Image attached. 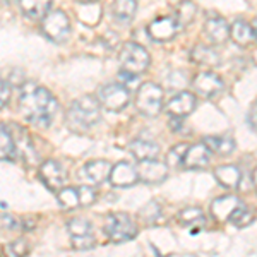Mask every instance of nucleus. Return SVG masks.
Listing matches in <instances>:
<instances>
[{
  "mask_svg": "<svg viewBox=\"0 0 257 257\" xmlns=\"http://www.w3.org/2000/svg\"><path fill=\"white\" fill-rule=\"evenodd\" d=\"M59 110V103L52 93L35 82H26L19 93V113L26 122L38 128L52 125L53 117Z\"/></svg>",
  "mask_w": 257,
  "mask_h": 257,
  "instance_id": "obj_1",
  "label": "nucleus"
},
{
  "mask_svg": "<svg viewBox=\"0 0 257 257\" xmlns=\"http://www.w3.org/2000/svg\"><path fill=\"white\" fill-rule=\"evenodd\" d=\"M136 108L146 117H158L163 108V89L155 82H144L136 93Z\"/></svg>",
  "mask_w": 257,
  "mask_h": 257,
  "instance_id": "obj_5",
  "label": "nucleus"
},
{
  "mask_svg": "<svg viewBox=\"0 0 257 257\" xmlns=\"http://www.w3.org/2000/svg\"><path fill=\"white\" fill-rule=\"evenodd\" d=\"M101 118V103L93 96H81L70 103L67 110V125L70 131L82 132L89 131Z\"/></svg>",
  "mask_w": 257,
  "mask_h": 257,
  "instance_id": "obj_2",
  "label": "nucleus"
},
{
  "mask_svg": "<svg viewBox=\"0 0 257 257\" xmlns=\"http://www.w3.org/2000/svg\"><path fill=\"white\" fill-rule=\"evenodd\" d=\"M252 219H254V216H252V213L245 208V206L242 204L237 211H235L233 214H231L230 223H233V225H235V226H238V228H243V226L250 225Z\"/></svg>",
  "mask_w": 257,
  "mask_h": 257,
  "instance_id": "obj_32",
  "label": "nucleus"
},
{
  "mask_svg": "<svg viewBox=\"0 0 257 257\" xmlns=\"http://www.w3.org/2000/svg\"><path fill=\"white\" fill-rule=\"evenodd\" d=\"M248 120H250V125L257 131V101L254 103V106L250 108V113H248Z\"/></svg>",
  "mask_w": 257,
  "mask_h": 257,
  "instance_id": "obj_38",
  "label": "nucleus"
},
{
  "mask_svg": "<svg viewBox=\"0 0 257 257\" xmlns=\"http://www.w3.org/2000/svg\"><path fill=\"white\" fill-rule=\"evenodd\" d=\"M41 31L53 43H65L70 36V21L64 11H50L41 19Z\"/></svg>",
  "mask_w": 257,
  "mask_h": 257,
  "instance_id": "obj_6",
  "label": "nucleus"
},
{
  "mask_svg": "<svg viewBox=\"0 0 257 257\" xmlns=\"http://www.w3.org/2000/svg\"><path fill=\"white\" fill-rule=\"evenodd\" d=\"M111 165L108 161L105 160H94V161H89V163L84 165V173L86 180L93 185H101L103 182L110 180V173H111Z\"/></svg>",
  "mask_w": 257,
  "mask_h": 257,
  "instance_id": "obj_17",
  "label": "nucleus"
},
{
  "mask_svg": "<svg viewBox=\"0 0 257 257\" xmlns=\"http://www.w3.org/2000/svg\"><path fill=\"white\" fill-rule=\"evenodd\" d=\"M141 218L146 223H156L161 218V206L158 201H149L143 209H141Z\"/></svg>",
  "mask_w": 257,
  "mask_h": 257,
  "instance_id": "obj_31",
  "label": "nucleus"
},
{
  "mask_svg": "<svg viewBox=\"0 0 257 257\" xmlns=\"http://www.w3.org/2000/svg\"><path fill=\"white\" fill-rule=\"evenodd\" d=\"M2 2H4V6H7V4H9L11 0H2Z\"/></svg>",
  "mask_w": 257,
  "mask_h": 257,
  "instance_id": "obj_43",
  "label": "nucleus"
},
{
  "mask_svg": "<svg viewBox=\"0 0 257 257\" xmlns=\"http://www.w3.org/2000/svg\"><path fill=\"white\" fill-rule=\"evenodd\" d=\"M242 204L243 202L240 201L237 196H231V194L221 196L211 202V214H213V218L216 219V221H221V223L230 221L231 214H233Z\"/></svg>",
  "mask_w": 257,
  "mask_h": 257,
  "instance_id": "obj_16",
  "label": "nucleus"
},
{
  "mask_svg": "<svg viewBox=\"0 0 257 257\" xmlns=\"http://www.w3.org/2000/svg\"><path fill=\"white\" fill-rule=\"evenodd\" d=\"M110 182L113 187H132L136 185L139 180V172H138V167L131 165L128 161H120V163L115 165L111 168V173H110Z\"/></svg>",
  "mask_w": 257,
  "mask_h": 257,
  "instance_id": "obj_14",
  "label": "nucleus"
},
{
  "mask_svg": "<svg viewBox=\"0 0 257 257\" xmlns=\"http://www.w3.org/2000/svg\"><path fill=\"white\" fill-rule=\"evenodd\" d=\"M9 98H11V86H9V82H7L6 79H2V98H0L2 106H7Z\"/></svg>",
  "mask_w": 257,
  "mask_h": 257,
  "instance_id": "obj_37",
  "label": "nucleus"
},
{
  "mask_svg": "<svg viewBox=\"0 0 257 257\" xmlns=\"http://www.w3.org/2000/svg\"><path fill=\"white\" fill-rule=\"evenodd\" d=\"M2 228H9V230H16L18 228V219L12 218L11 214H2Z\"/></svg>",
  "mask_w": 257,
  "mask_h": 257,
  "instance_id": "obj_36",
  "label": "nucleus"
},
{
  "mask_svg": "<svg viewBox=\"0 0 257 257\" xmlns=\"http://www.w3.org/2000/svg\"><path fill=\"white\" fill-rule=\"evenodd\" d=\"M214 177L225 189H238L242 182V172L235 165H221L214 170Z\"/></svg>",
  "mask_w": 257,
  "mask_h": 257,
  "instance_id": "obj_20",
  "label": "nucleus"
},
{
  "mask_svg": "<svg viewBox=\"0 0 257 257\" xmlns=\"http://www.w3.org/2000/svg\"><path fill=\"white\" fill-rule=\"evenodd\" d=\"M180 30L178 28V23L175 18L172 16H161V18H156L155 21L148 24V35L153 41H170L173 36L177 35V31Z\"/></svg>",
  "mask_w": 257,
  "mask_h": 257,
  "instance_id": "obj_10",
  "label": "nucleus"
},
{
  "mask_svg": "<svg viewBox=\"0 0 257 257\" xmlns=\"http://www.w3.org/2000/svg\"><path fill=\"white\" fill-rule=\"evenodd\" d=\"M128 151H131V155L138 161L155 160L160 155V146L148 139H136L128 144Z\"/></svg>",
  "mask_w": 257,
  "mask_h": 257,
  "instance_id": "obj_19",
  "label": "nucleus"
},
{
  "mask_svg": "<svg viewBox=\"0 0 257 257\" xmlns=\"http://www.w3.org/2000/svg\"><path fill=\"white\" fill-rule=\"evenodd\" d=\"M168 163L158 158L138 161L139 180L144 182V184H160L168 177Z\"/></svg>",
  "mask_w": 257,
  "mask_h": 257,
  "instance_id": "obj_9",
  "label": "nucleus"
},
{
  "mask_svg": "<svg viewBox=\"0 0 257 257\" xmlns=\"http://www.w3.org/2000/svg\"><path fill=\"white\" fill-rule=\"evenodd\" d=\"M105 233L113 243H123L138 235L134 219L125 213H111L105 218Z\"/></svg>",
  "mask_w": 257,
  "mask_h": 257,
  "instance_id": "obj_4",
  "label": "nucleus"
},
{
  "mask_svg": "<svg viewBox=\"0 0 257 257\" xmlns=\"http://www.w3.org/2000/svg\"><path fill=\"white\" fill-rule=\"evenodd\" d=\"M118 62L120 74L138 79L141 74L148 70L149 64H151V57L143 45L136 43V41H128V43L122 45V50L118 53Z\"/></svg>",
  "mask_w": 257,
  "mask_h": 257,
  "instance_id": "obj_3",
  "label": "nucleus"
},
{
  "mask_svg": "<svg viewBox=\"0 0 257 257\" xmlns=\"http://www.w3.org/2000/svg\"><path fill=\"white\" fill-rule=\"evenodd\" d=\"M81 194V206H89L96 201V192L91 187H79Z\"/></svg>",
  "mask_w": 257,
  "mask_h": 257,
  "instance_id": "obj_34",
  "label": "nucleus"
},
{
  "mask_svg": "<svg viewBox=\"0 0 257 257\" xmlns=\"http://www.w3.org/2000/svg\"><path fill=\"white\" fill-rule=\"evenodd\" d=\"M178 221L184 226H196L199 223L204 225V214L199 208H187L178 213Z\"/></svg>",
  "mask_w": 257,
  "mask_h": 257,
  "instance_id": "obj_28",
  "label": "nucleus"
},
{
  "mask_svg": "<svg viewBox=\"0 0 257 257\" xmlns=\"http://www.w3.org/2000/svg\"><path fill=\"white\" fill-rule=\"evenodd\" d=\"M0 158L2 161H12L16 158V143L6 125L0 128Z\"/></svg>",
  "mask_w": 257,
  "mask_h": 257,
  "instance_id": "obj_27",
  "label": "nucleus"
},
{
  "mask_svg": "<svg viewBox=\"0 0 257 257\" xmlns=\"http://www.w3.org/2000/svg\"><path fill=\"white\" fill-rule=\"evenodd\" d=\"M187 149H189V144H177V146H173L172 149H170L168 156H167L168 167H172V168L182 167V165H184V158H185Z\"/></svg>",
  "mask_w": 257,
  "mask_h": 257,
  "instance_id": "obj_30",
  "label": "nucleus"
},
{
  "mask_svg": "<svg viewBox=\"0 0 257 257\" xmlns=\"http://www.w3.org/2000/svg\"><path fill=\"white\" fill-rule=\"evenodd\" d=\"M190 60L197 65H206V67H214L219 65V55L216 50L206 45H196L194 50L190 52Z\"/></svg>",
  "mask_w": 257,
  "mask_h": 257,
  "instance_id": "obj_22",
  "label": "nucleus"
},
{
  "mask_svg": "<svg viewBox=\"0 0 257 257\" xmlns=\"http://www.w3.org/2000/svg\"><path fill=\"white\" fill-rule=\"evenodd\" d=\"M252 62H254V64L257 65V48L254 50V52H252Z\"/></svg>",
  "mask_w": 257,
  "mask_h": 257,
  "instance_id": "obj_39",
  "label": "nucleus"
},
{
  "mask_svg": "<svg viewBox=\"0 0 257 257\" xmlns=\"http://www.w3.org/2000/svg\"><path fill=\"white\" fill-rule=\"evenodd\" d=\"M98 99L101 106L108 111H122L131 101V91L122 82H110L98 91Z\"/></svg>",
  "mask_w": 257,
  "mask_h": 257,
  "instance_id": "obj_7",
  "label": "nucleus"
},
{
  "mask_svg": "<svg viewBox=\"0 0 257 257\" xmlns=\"http://www.w3.org/2000/svg\"><path fill=\"white\" fill-rule=\"evenodd\" d=\"M94 237L93 235H86V237H79V238H72V245L77 248V250H88V248L94 247Z\"/></svg>",
  "mask_w": 257,
  "mask_h": 257,
  "instance_id": "obj_33",
  "label": "nucleus"
},
{
  "mask_svg": "<svg viewBox=\"0 0 257 257\" xmlns=\"http://www.w3.org/2000/svg\"><path fill=\"white\" fill-rule=\"evenodd\" d=\"M9 252L12 255H24L30 252V247H28L26 240H16L9 245Z\"/></svg>",
  "mask_w": 257,
  "mask_h": 257,
  "instance_id": "obj_35",
  "label": "nucleus"
},
{
  "mask_svg": "<svg viewBox=\"0 0 257 257\" xmlns=\"http://www.w3.org/2000/svg\"><path fill=\"white\" fill-rule=\"evenodd\" d=\"M211 158H213V151L208 148V144L206 143L192 144V146H189L187 153H185L182 168H185V170H204L211 165Z\"/></svg>",
  "mask_w": 257,
  "mask_h": 257,
  "instance_id": "obj_13",
  "label": "nucleus"
},
{
  "mask_svg": "<svg viewBox=\"0 0 257 257\" xmlns=\"http://www.w3.org/2000/svg\"><path fill=\"white\" fill-rule=\"evenodd\" d=\"M136 12H138V2L136 0H113L111 14H113V19L118 21V23H131L134 19Z\"/></svg>",
  "mask_w": 257,
  "mask_h": 257,
  "instance_id": "obj_21",
  "label": "nucleus"
},
{
  "mask_svg": "<svg viewBox=\"0 0 257 257\" xmlns=\"http://www.w3.org/2000/svg\"><path fill=\"white\" fill-rule=\"evenodd\" d=\"M230 38L233 40L235 45L238 47H250V45L255 43V33H254V26L247 21L237 19L233 24L230 26Z\"/></svg>",
  "mask_w": 257,
  "mask_h": 257,
  "instance_id": "obj_18",
  "label": "nucleus"
},
{
  "mask_svg": "<svg viewBox=\"0 0 257 257\" xmlns=\"http://www.w3.org/2000/svg\"><path fill=\"white\" fill-rule=\"evenodd\" d=\"M57 199H59V204L64 209H74L81 206V194L79 187H62L57 192Z\"/></svg>",
  "mask_w": 257,
  "mask_h": 257,
  "instance_id": "obj_26",
  "label": "nucleus"
},
{
  "mask_svg": "<svg viewBox=\"0 0 257 257\" xmlns=\"http://www.w3.org/2000/svg\"><path fill=\"white\" fill-rule=\"evenodd\" d=\"M40 178L43 180V184L47 185L50 190L59 192V190L65 185L67 173H65V168L62 167L59 161L47 160V161H43L40 167Z\"/></svg>",
  "mask_w": 257,
  "mask_h": 257,
  "instance_id": "obj_8",
  "label": "nucleus"
},
{
  "mask_svg": "<svg viewBox=\"0 0 257 257\" xmlns=\"http://www.w3.org/2000/svg\"><path fill=\"white\" fill-rule=\"evenodd\" d=\"M69 233L72 238H79V237H86V235H93V230H91V223L84 218H76L67 225Z\"/></svg>",
  "mask_w": 257,
  "mask_h": 257,
  "instance_id": "obj_29",
  "label": "nucleus"
},
{
  "mask_svg": "<svg viewBox=\"0 0 257 257\" xmlns=\"http://www.w3.org/2000/svg\"><path fill=\"white\" fill-rule=\"evenodd\" d=\"M252 26H254V33H255V43H257V21L252 23Z\"/></svg>",
  "mask_w": 257,
  "mask_h": 257,
  "instance_id": "obj_41",
  "label": "nucleus"
},
{
  "mask_svg": "<svg viewBox=\"0 0 257 257\" xmlns=\"http://www.w3.org/2000/svg\"><path fill=\"white\" fill-rule=\"evenodd\" d=\"M197 14V7L192 0H182L177 6V12H175V19L178 23V28H185L189 26L194 21Z\"/></svg>",
  "mask_w": 257,
  "mask_h": 257,
  "instance_id": "obj_25",
  "label": "nucleus"
},
{
  "mask_svg": "<svg viewBox=\"0 0 257 257\" xmlns=\"http://www.w3.org/2000/svg\"><path fill=\"white\" fill-rule=\"evenodd\" d=\"M77 2H81V4H93V2H96V0H77Z\"/></svg>",
  "mask_w": 257,
  "mask_h": 257,
  "instance_id": "obj_42",
  "label": "nucleus"
},
{
  "mask_svg": "<svg viewBox=\"0 0 257 257\" xmlns=\"http://www.w3.org/2000/svg\"><path fill=\"white\" fill-rule=\"evenodd\" d=\"M204 36L211 45H223L230 38V26L221 16L209 14L204 23Z\"/></svg>",
  "mask_w": 257,
  "mask_h": 257,
  "instance_id": "obj_15",
  "label": "nucleus"
},
{
  "mask_svg": "<svg viewBox=\"0 0 257 257\" xmlns=\"http://www.w3.org/2000/svg\"><path fill=\"white\" fill-rule=\"evenodd\" d=\"M192 86H194V89L197 91L199 96L211 99V98L218 96L223 91V79L218 74L211 72V70H204V72H199L197 76L194 77Z\"/></svg>",
  "mask_w": 257,
  "mask_h": 257,
  "instance_id": "obj_11",
  "label": "nucleus"
},
{
  "mask_svg": "<svg viewBox=\"0 0 257 257\" xmlns=\"http://www.w3.org/2000/svg\"><path fill=\"white\" fill-rule=\"evenodd\" d=\"M252 180H254V185H255V190H257V168L254 170V175H252Z\"/></svg>",
  "mask_w": 257,
  "mask_h": 257,
  "instance_id": "obj_40",
  "label": "nucleus"
},
{
  "mask_svg": "<svg viewBox=\"0 0 257 257\" xmlns=\"http://www.w3.org/2000/svg\"><path fill=\"white\" fill-rule=\"evenodd\" d=\"M19 6L30 19H43L50 12L52 0H19Z\"/></svg>",
  "mask_w": 257,
  "mask_h": 257,
  "instance_id": "obj_24",
  "label": "nucleus"
},
{
  "mask_svg": "<svg viewBox=\"0 0 257 257\" xmlns=\"http://www.w3.org/2000/svg\"><path fill=\"white\" fill-rule=\"evenodd\" d=\"M197 98L189 91H180L167 103V113L175 118H185L196 110Z\"/></svg>",
  "mask_w": 257,
  "mask_h": 257,
  "instance_id": "obj_12",
  "label": "nucleus"
},
{
  "mask_svg": "<svg viewBox=\"0 0 257 257\" xmlns=\"http://www.w3.org/2000/svg\"><path fill=\"white\" fill-rule=\"evenodd\" d=\"M202 143L208 144V148L213 153H216V155H221V156L231 155V153H233V149H235V141H233L231 136H228V134L208 136V138H204Z\"/></svg>",
  "mask_w": 257,
  "mask_h": 257,
  "instance_id": "obj_23",
  "label": "nucleus"
}]
</instances>
